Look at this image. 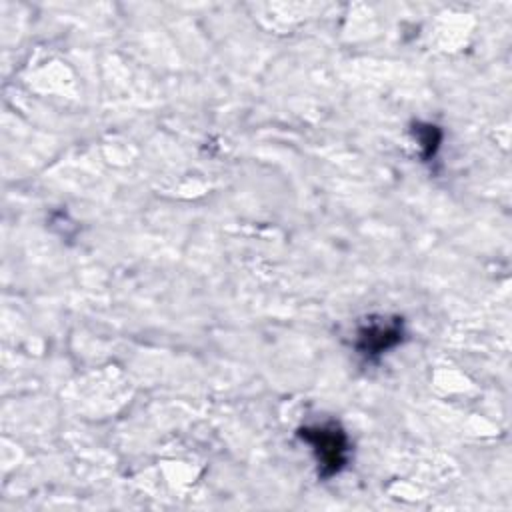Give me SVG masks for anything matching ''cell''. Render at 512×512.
Returning <instances> with one entry per match:
<instances>
[{
    "instance_id": "obj_1",
    "label": "cell",
    "mask_w": 512,
    "mask_h": 512,
    "mask_svg": "<svg viewBox=\"0 0 512 512\" xmlns=\"http://www.w3.org/2000/svg\"><path fill=\"white\" fill-rule=\"evenodd\" d=\"M298 438L310 446L322 478L336 476L348 464L350 440L338 422L302 426Z\"/></svg>"
},
{
    "instance_id": "obj_2",
    "label": "cell",
    "mask_w": 512,
    "mask_h": 512,
    "mask_svg": "<svg viewBox=\"0 0 512 512\" xmlns=\"http://www.w3.org/2000/svg\"><path fill=\"white\" fill-rule=\"evenodd\" d=\"M404 340V322L402 318L372 316L368 322L360 324L356 330L354 348L364 358H380L388 350L396 348Z\"/></svg>"
},
{
    "instance_id": "obj_3",
    "label": "cell",
    "mask_w": 512,
    "mask_h": 512,
    "mask_svg": "<svg viewBox=\"0 0 512 512\" xmlns=\"http://www.w3.org/2000/svg\"><path fill=\"white\" fill-rule=\"evenodd\" d=\"M414 138L418 142V148H420V154L424 160H430L438 148H440V142H442V132L436 124H428V122H418L414 126Z\"/></svg>"
}]
</instances>
